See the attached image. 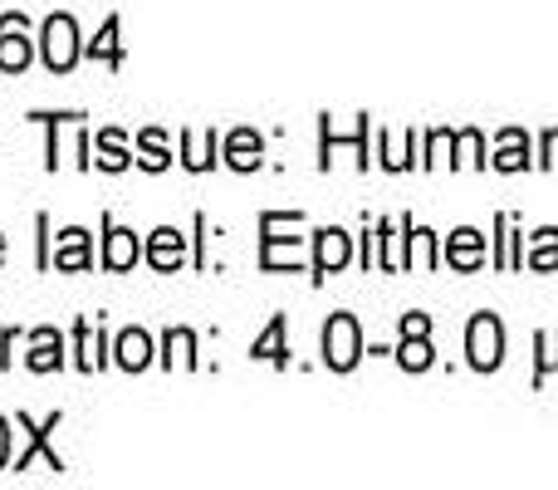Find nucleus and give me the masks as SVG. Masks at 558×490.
I'll list each match as a JSON object with an SVG mask.
<instances>
[{
  "instance_id": "39448f33",
  "label": "nucleus",
  "mask_w": 558,
  "mask_h": 490,
  "mask_svg": "<svg viewBox=\"0 0 558 490\" xmlns=\"http://www.w3.org/2000/svg\"><path fill=\"white\" fill-rule=\"evenodd\" d=\"M338 265H348V236L343 231H318V275H333Z\"/></svg>"
},
{
  "instance_id": "6e6552de",
  "label": "nucleus",
  "mask_w": 558,
  "mask_h": 490,
  "mask_svg": "<svg viewBox=\"0 0 558 490\" xmlns=\"http://www.w3.org/2000/svg\"><path fill=\"white\" fill-rule=\"evenodd\" d=\"M54 265H59V270H84V265H88V236H84V231H64V236H59Z\"/></svg>"
},
{
  "instance_id": "f8f14e48",
  "label": "nucleus",
  "mask_w": 558,
  "mask_h": 490,
  "mask_svg": "<svg viewBox=\"0 0 558 490\" xmlns=\"http://www.w3.org/2000/svg\"><path fill=\"white\" fill-rule=\"evenodd\" d=\"M397 358H402V368H412V373L432 368V344H426V334H407V344L397 348Z\"/></svg>"
},
{
  "instance_id": "6ab92c4d",
  "label": "nucleus",
  "mask_w": 558,
  "mask_h": 490,
  "mask_svg": "<svg viewBox=\"0 0 558 490\" xmlns=\"http://www.w3.org/2000/svg\"><path fill=\"white\" fill-rule=\"evenodd\" d=\"M534 265H558V231H539V250H534Z\"/></svg>"
},
{
  "instance_id": "5701e85b",
  "label": "nucleus",
  "mask_w": 558,
  "mask_h": 490,
  "mask_svg": "<svg viewBox=\"0 0 558 490\" xmlns=\"http://www.w3.org/2000/svg\"><path fill=\"white\" fill-rule=\"evenodd\" d=\"M5 452H10V432H5V417H0V466H5Z\"/></svg>"
},
{
  "instance_id": "f257e3e1",
  "label": "nucleus",
  "mask_w": 558,
  "mask_h": 490,
  "mask_svg": "<svg viewBox=\"0 0 558 490\" xmlns=\"http://www.w3.org/2000/svg\"><path fill=\"white\" fill-rule=\"evenodd\" d=\"M324 358H328V368H338V373H348V368L363 358V334H357V319L353 314H333V319H328Z\"/></svg>"
},
{
  "instance_id": "9b49d317",
  "label": "nucleus",
  "mask_w": 558,
  "mask_h": 490,
  "mask_svg": "<svg viewBox=\"0 0 558 490\" xmlns=\"http://www.w3.org/2000/svg\"><path fill=\"white\" fill-rule=\"evenodd\" d=\"M451 265H461V270H475L481 265V231H456L451 236Z\"/></svg>"
},
{
  "instance_id": "4468645a",
  "label": "nucleus",
  "mask_w": 558,
  "mask_h": 490,
  "mask_svg": "<svg viewBox=\"0 0 558 490\" xmlns=\"http://www.w3.org/2000/svg\"><path fill=\"white\" fill-rule=\"evenodd\" d=\"M255 163H260V143H255V133H235V138H231V167L251 172Z\"/></svg>"
},
{
  "instance_id": "f03ea898",
  "label": "nucleus",
  "mask_w": 558,
  "mask_h": 490,
  "mask_svg": "<svg viewBox=\"0 0 558 490\" xmlns=\"http://www.w3.org/2000/svg\"><path fill=\"white\" fill-rule=\"evenodd\" d=\"M465 354H471V363L481 368V373H490V368H500L505 358V328L495 314H475L471 319V334H465Z\"/></svg>"
},
{
  "instance_id": "ddd939ff",
  "label": "nucleus",
  "mask_w": 558,
  "mask_h": 490,
  "mask_svg": "<svg viewBox=\"0 0 558 490\" xmlns=\"http://www.w3.org/2000/svg\"><path fill=\"white\" fill-rule=\"evenodd\" d=\"M255 358H270V363H284V319H275L270 328H265V338H255Z\"/></svg>"
},
{
  "instance_id": "1a4fd4ad",
  "label": "nucleus",
  "mask_w": 558,
  "mask_h": 490,
  "mask_svg": "<svg viewBox=\"0 0 558 490\" xmlns=\"http://www.w3.org/2000/svg\"><path fill=\"white\" fill-rule=\"evenodd\" d=\"M59 348H64V344H59L54 328H39V334H35V354H29V368H35V373L59 368V363H64V354H59Z\"/></svg>"
},
{
  "instance_id": "b1692460",
  "label": "nucleus",
  "mask_w": 558,
  "mask_h": 490,
  "mask_svg": "<svg viewBox=\"0 0 558 490\" xmlns=\"http://www.w3.org/2000/svg\"><path fill=\"white\" fill-rule=\"evenodd\" d=\"M0 250H5V246H0Z\"/></svg>"
},
{
  "instance_id": "20e7f679",
  "label": "nucleus",
  "mask_w": 558,
  "mask_h": 490,
  "mask_svg": "<svg viewBox=\"0 0 558 490\" xmlns=\"http://www.w3.org/2000/svg\"><path fill=\"white\" fill-rule=\"evenodd\" d=\"M29 64V39H25V20L5 15L0 20V69L5 74H20Z\"/></svg>"
},
{
  "instance_id": "9d476101",
  "label": "nucleus",
  "mask_w": 558,
  "mask_h": 490,
  "mask_svg": "<svg viewBox=\"0 0 558 490\" xmlns=\"http://www.w3.org/2000/svg\"><path fill=\"white\" fill-rule=\"evenodd\" d=\"M137 260V236L133 231H108V246H104V265L113 270H128Z\"/></svg>"
},
{
  "instance_id": "0eeeda50",
  "label": "nucleus",
  "mask_w": 558,
  "mask_h": 490,
  "mask_svg": "<svg viewBox=\"0 0 558 490\" xmlns=\"http://www.w3.org/2000/svg\"><path fill=\"white\" fill-rule=\"evenodd\" d=\"M182 236H177V231H167V226H162V231H157L153 236V246H147V260H153V265L157 270H172V265H182Z\"/></svg>"
},
{
  "instance_id": "4be33fe9",
  "label": "nucleus",
  "mask_w": 558,
  "mask_h": 490,
  "mask_svg": "<svg viewBox=\"0 0 558 490\" xmlns=\"http://www.w3.org/2000/svg\"><path fill=\"white\" fill-rule=\"evenodd\" d=\"M544 153H549V157H544V163H549V167H558V128H554L549 138H544Z\"/></svg>"
},
{
  "instance_id": "423d86ee",
  "label": "nucleus",
  "mask_w": 558,
  "mask_h": 490,
  "mask_svg": "<svg viewBox=\"0 0 558 490\" xmlns=\"http://www.w3.org/2000/svg\"><path fill=\"white\" fill-rule=\"evenodd\" d=\"M118 363L133 368V373H137V368H147V363H153V338L137 334V328H128V334L118 338Z\"/></svg>"
},
{
  "instance_id": "2eb2a0df",
  "label": "nucleus",
  "mask_w": 558,
  "mask_h": 490,
  "mask_svg": "<svg viewBox=\"0 0 558 490\" xmlns=\"http://www.w3.org/2000/svg\"><path fill=\"white\" fill-rule=\"evenodd\" d=\"M98 167H108V172H118V167H128L123 138H118V133H104V138H98Z\"/></svg>"
},
{
  "instance_id": "f3484780",
  "label": "nucleus",
  "mask_w": 558,
  "mask_h": 490,
  "mask_svg": "<svg viewBox=\"0 0 558 490\" xmlns=\"http://www.w3.org/2000/svg\"><path fill=\"white\" fill-rule=\"evenodd\" d=\"M143 153H147L143 163L153 167V172H162V167H167V143H162V133H147V138H143Z\"/></svg>"
},
{
  "instance_id": "aec40b11",
  "label": "nucleus",
  "mask_w": 558,
  "mask_h": 490,
  "mask_svg": "<svg viewBox=\"0 0 558 490\" xmlns=\"http://www.w3.org/2000/svg\"><path fill=\"white\" fill-rule=\"evenodd\" d=\"M412 260H422V265H432V231H412Z\"/></svg>"
},
{
  "instance_id": "412c9836",
  "label": "nucleus",
  "mask_w": 558,
  "mask_h": 490,
  "mask_svg": "<svg viewBox=\"0 0 558 490\" xmlns=\"http://www.w3.org/2000/svg\"><path fill=\"white\" fill-rule=\"evenodd\" d=\"M426 328H432V319L426 314H407L402 319V334H426Z\"/></svg>"
},
{
  "instance_id": "dca6fc26",
  "label": "nucleus",
  "mask_w": 558,
  "mask_h": 490,
  "mask_svg": "<svg viewBox=\"0 0 558 490\" xmlns=\"http://www.w3.org/2000/svg\"><path fill=\"white\" fill-rule=\"evenodd\" d=\"M88 55H94V59H108V64H118V20H108V25L98 29V39L88 45Z\"/></svg>"
},
{
  "instance_id": "a211bd4d",
  "label": "nucleus",
  "mask_w": 558,
  "mask_h": 490,
  "mask_svg": "<svg viewBox=\"0 0 558 490\" xmlns=\"http://www.w3.org/2000/svg\"><path fill=\"white\" fill-rule=\"evenodd\" d=\"M495 163H500V167H510V172H514V167H524V138H520V133H510V138H505V153L495 157Z\"/></svg>"
},
{
  "instance_id": "7ed1b4c3",
  "label": "nucleus",
  "mask_w": 558,
  "mask_h": 490,
  "mask_svg": "<svg viewBox=\"0 0 558 490\" xmlns=\"http://www.w3.org/2000/svg\"><path fill=\"white\" fill-rule=\"evenodd\" d=\"M45 64L54 74H69L78 64V25L69 15H49L45 25Z\"/></svg>"
}]
</instances>
